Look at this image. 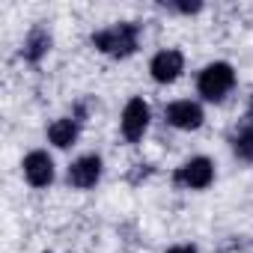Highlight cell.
Listing matches in <instances>:
<instances>
[{"label":"cell","instance_id":"30bf717a","mask_svg":"<svg viewBox=\"0 0 253 253\" xmlns=\"http://www.w3.org/2000/svg\"><path fill=\"white\" fill-rule=\"evenodd\" d=\"M48 137H51V143L60 146V149L72 146V143L78 140V122H75V119H57L51 128H48Z\"/></svg>","mask_w":253,"mask_h":253},{"label":"cell","instance_id":"ba28073f","mask_svg":"<svg viewBox=\"0 0 253 253\" xmlns=\"http://www.w3.org/2000/svg\"><path fill=\"white\" fill-rule=\"evenodd\" d=\"M167 122L182 128V131H197L203 125V110L194 101H173L167 107Z\"/></svg>","mask_w":253,"mask_h":253},{"label":"cell","instance_id":"6da1fadb","mask_svg":"<svg viewBox=\"0 0 253 253\" xmlns=\"http://www.w3.org/2000/svg\"><path fill=\"white\" fill-rule=\"evenodd\" d=\"M137 36H140L137 24H113L107 30H98L92 36V45L107 57H128L137 51Z\"/></svg>","mask_w":253,"mask_h":253},{"label":"cell","instance_id":"8fae6325","mask_svg":"<svg viewBox=\"0 0 253 253\" xmlns=\"http://www.w3.org/2000/svg\"><path fill=\"white\" fill-rule=\"evenodd\" d=\"M232 149H235V155L241 161H253V125H244V128L235 134Z\"/></svg>","mask_w":253,"mask_h":253},{"label":"cell","instance_id":"7a4b0ae2","mask_svg":"<svg viewBox=\"0 0 253 253\" xmlns=\"http://www.w3.org/2000/svg\"><path fill=\"white\" fill-rule=\"evenodd\" d=\"M235 86V72L229 63H211L200 72V81H197V89L206 101H220L229 89Z\"/></svg>","mask_w":253,"mask_h":253},{"label":"cell","instance_id":"8992f818","mask_svg":"<svg viewBox=\"0 0 253 253\" xmlns=\"http://www.w3.org/2000/svg\"><path fill=\"white\" fill-rule=\"evenodd\" d=\"M182 69H185V57L179 51H161L149 63V72H152V78L158 84H173L182 75Z\"/></svg>","mask_w":253,"mask_h":253},{"label":"cell","instance_id":"52a82bcc","mask_svg":"<svg viewBox=\"0 0 253 253\" xmlns=\"http://www.w3.org/2000/svg\"><path fill=\"white\" fill-rule=\"evenodd\" d=\"M24 176L33 188H48L54 182V161L48 152H30L24 158Z\"/></svg>","mask_w":253,"mask_h":253},{"label":"cell","instance_id":"7c38bea8","mask_svg":"<svg viewBox=\"0 0 253 253\" xmlns=\"http://www.w3.org/2000/svg\"><path fill=\"white\" fill-rule=\"evenodd\" d=\"M167 253H197V247H188V244H185V247H170Z\"/></svg>","mask_w":253,"mask_h":253},{"label":"cell","instance_id":"3957f363","mask_svg":"<svg viewBox=\"0 0 253 253\" xmlns=\"http://www.w3.org/2000/svg\"><path fill=\"white\" fill-rule=\"evenodd\" d=\"M149 128V104L143 98H131L122 110V137L128 143H137Z\"/></svg>","mask_w":253,"mask_h":253},{"label":"cell","instance_id":"9c48e42d","mask_svg":"<svg viewBox=\"0 0 253 253\" xmlns=\"http://www.w3.org/2000/svg\"><path fill=\"white\" fill-rule=\"evenodd\" d=\"M48 48H51V33H48L45 27H33L30 36L24 39V57H27L30 63H39V60L48 54Z\"/></svg>","mask_w":253,"mask_h":253},{"label":"cell","instance_id":"277c9868","mask_svg":"<svg viewBox=\"0 0 253 253\" xmlns=\"http://www.w3.org/2000/svg\"><path fill=\"white\" fill-rule=\"evenodd\" d=\"M211 179H214V167L209 158H191L176 173V185H182V188H209Z\"/></svg>","mask_w":253,"mask_h":253},{"label":"cell","instance_id":"5b68a950","mask_svg":"<svg viewBox=\"0 0 253 253\" xmlns=\"http://www.w3.org/2000/svg\"><path fill=\"white\" fill-rule=\"evenodd\" d=\"M98 179H101V158L98 155H84L69 167V185H75L81 191L95 188Z\"/></svg>","mask_w":253,"mask_h":253},{"label":"cell","instance_id":"4fadbf2b","mask_svg":"<svg viewBox=\"0 0 253 253\" xmlns=\"http://www.w3.org/2000/svg\"><path fill=\"white\" fill-rule=\"evenodd\" d=\"M247 119H250V125H253V98H250V107H247Z\"/></svg>","mask_w":253,"mask_h":253}]
</instances>
